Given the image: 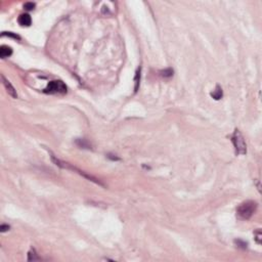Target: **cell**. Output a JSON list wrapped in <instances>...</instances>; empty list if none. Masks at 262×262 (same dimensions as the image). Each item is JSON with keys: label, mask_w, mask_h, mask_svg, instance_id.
Here are the masks:
<instances>
[{"label": "cell", "mask_w": 262, "mask_h": 262, "mask_svg": "<svg viewBox=\"0 0 262 262\" xmlns=\"http://www.w3.org/2000/svg\"><path fill=\"white\" fill-rule=\"evenodd\" d=\"M28 260H29V261L40 260V257H39L38 255L36 254V251H35L34 249H32V250H31L30 252L28 253Z\"/></svg>", "instance_id": "obj_8"}, {"label": "cell", "mask_w": 262, "mask_h": 262, "mask_svg": "<svg viewBox=\"0 0 262 262\" xmlns=\"http://www.w3.org/2000/svg\"><path fill=\"white\" fill-rule=\"evenodd\" d=\"M2 36H8V37H12V38H14V39H21L20 36L14 35L13 33H11V32H3L2 33Z\"/></svg>", "instance_id": "obj_12"}, {"label": "cell", "mask_w": 262, "mask_h": 262, "mask_svg": "<svg viewBox=\"0 0 262 262\" xmlns=\"http://www.w3.org/2000/svg\"><path fill=\"white\" fill-rule=\"evenodd\" d=\"M1 78H2V82H3V85H4V87H5V89H6V91H7V93L11 97H13V98H16V97H18V93H16V88H14V87L11 85V83H10L9 81H8L7 79L4 77V75H2Z\"/></svg>", "instance_id": "obj_4"}, {"label": "cell", "mask_w": 262, "mask_h": 262, "mask_svg": "<svg viewBox=\"0 0 262 262\" xmlns=\"http://www.w3.org/2000/svg\"><path fill=\"white\" fill-rule=\"evenodd\" d=\"M161 75L163 77H171L172 75H173V71H172L171 69H166V70L162 71Z\"/></svg>", "instance_id": "obj_9"}, {"label": "cell", "mask_w": 262, "mask_h": 262, "mask_svg": "<svg viewBox=\"0 0 262 262\" xmlns=\"http://www.w3.org/2000/svg\"><path fill=\"white\" fill-rule=\"evenodd\" d=\"M139 80H140V70L137 71L136 76H135V91H137V88H138V84H139Z\"/></svg>", "instance_id": "obj_10"}, {"label": "cell", "mask_w": 262, "mask_h": 262, "mask_svg": "<svg viewBox=\"0 0 262 262\" xmlns=\"http://www.w3.org/2000/svg\"><path fill=\"white\" fill-rule=\"evenodd\" d=\"M12 55V49L11 47L7 46V45H2L0 47V57L1 59H5Z\"/></svg>", "instance_id": "obj_6"}, {"label": "cell", "mask_w": 262, "mask_h": 262, "mask_svg": "<svg viewBox=\"0 0 262 262\" xmlns=\"http://www.w3.org/2000/svg\"><path fill=\"white\" fill-rule=\"evenodd\" d=\"M8 229H9V225H6V224H2V225L0 226V230H1V232H7Z\"/></svg>", "instance_id": "obj_14"}, {"label": "cell", "mask_w": 262, "mask_h": 262, "mask_svg": "<svg viewBox=\"0 0 262 262\" xmlns=\"http://www.w3.org/2000/svg\"><path fill=\"white\" fill-rule=\"evenodd\" d=\"M18 24L23 27H29L32 23V20H31L30 14L28 13H23L18 16Z\"/></svg>", "instance_id": "obj_5"}, {"label": "cell", "mask_w": 262, "mask_h": 262, "mask_svg": "<svg viewBox=\"0 0 262 262\" xmlns=\"http://www.w3.org/2000/svg\"><path fill=\"white\" fill-rule=\"evenodd\" d=\"M212 97H213L214 99H216V101H218V99H220L222 97V89L220 86H216V89L214 90V92L211 93Z\"/></svg>", "instance_id": "obj_7"}, {"label": "cell", "mask_w": 262, "mask_h": 262, "mask_svg": "<svg viewBox=\"0 0 262 262\" xmlns=\"http://www.w3.org/2000/svg\"><path fill=\"white\" fill-rule=\"evenodd\" d=\"M255 236H256V241H257V243H258V244H260L261 243V232H260V230H257L256 232H255Z\"/></svg>", "instance_id": "obj_13"}, {"label": "cell", "mask_w": 262, "mask_h": 262, "mask_svg": "<svg viewBox=\"0 0 262 262\" xmlns=\"http://www.w3.org/2000/svg\"><path fill=\"white\" fill-rule=\"evenodd\" d=\"M35 7V3H33V2H27V3L24 4V8H26L27 10H32L34 9Z\"/></svg>", "instance_id": "obj_11"}, {"label": "cell", "mask_w": 262, "mask_h": 262, "mask_svg": "<svg viewBox=\"0 0 262 262\" xmlns=\"http://www.w3.org/2000/svg\"><path fill=\"white\" fill-rule=\"evenodd\" d=\"M257 210V203L254 201H246L239 206L237 210L238 216L243 220H248Z\"/></svg>", "instance_id": "obj_1"}, {"label": "cell", "mask_w": 262, "mask_h": 262, "mask_svg": "<svg viewBox=\"0 0 262 262\" xmlns=\"http://www.w3.org/2000/svg\"><path fill=\"white\" fill-rule=\"evenodd\" d=\"M232 141L234 143V147L236 149V153L238 155H245L247 153V144L244 139L243 134L240 132V130L236 129L234 134L232 135Z\"/></svg>", "instance_id": "obj_2"}, {"label": "cell", "mask_w": 262, "mask_h": 262, "mask_svg": "<svg viewBox=\"0 0 262 262\" xmlns=\"http://www.w3.org/2000/svg\"><path fill=\"white\" fill-rule=\"evenodd\" d=\"M44 92L49 93V94H55V93H66L67 86L63 81L53 80L48 83L46 88L44 89Z\"/></svg>", "instance_id": "obj_3"}]
</instances>
